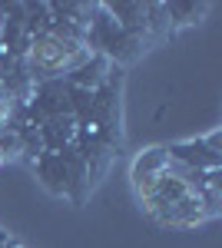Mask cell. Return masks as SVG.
<instances>
[{"instance_id": "6da1fadb", "label": "cell", "mask_w": 222, "mask_h": 248, "mask_svg": "<svg viewBox=\"0 0 222 248\" xmlns=\"http://www.w3.org/2000/svg\"><path fill=\"white\" fill-rule=\"evenodd\" d=\"M219 133L176 146H153L130 169L139 209L156 225L196 229L219 218Z\"/></svg>"}]
</instances>
